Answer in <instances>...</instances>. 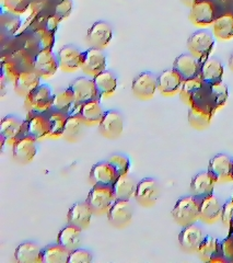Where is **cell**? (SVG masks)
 I'll use <instances>...</instances> for the list:
<instances>
[{"instance_id":"obj_42","label":"cell","mask_w":233,"mask_h":263,"mask_svg":"<svg viewBox=\"0 0 233 263\" xmlns=\"http://www.w3.org/2000/svg\"><path fill=\"white\" fill-rule=\"evenodd\" d=\"M107 161H109L114 167V169L116 170V172H118L119 176L128 174L129 168H130V161L125 155L115 154V155L111 156V157L107 159Z\"/></svg>"},{"instance_id":"obj_25","label":"cell","mask_w":233,"mask_h":263,"mask_svg":"<svg viewBox=\"0 0 233 263\" xmlns=\"http://www.w3.org/2000/svg\"><path fill=\"white\" fill-rule=\"evenodd\" d=\"M224 68L222 63L218 60L211 57L203 62L201 68V77L206 85H215L222 81Z\"/></svg>"},{"instance_id":"obj_31","label":"cell","mask_w":233,"mask_h":263,"mask_svg":"<svg viewBox=\"0 0 233 263\" xmlns=\"http://www.w3.org/2000/svg\"><path fill=\"white\" fill-rule=\"evenodd\" d=\"M87 122L82 119L79 113L69 115L67 121H66L65 128L63 132L62 137L67 139L68 142H76L81 137L85 130V126Z\"/></svg>"},{"instance_id":"obj_2","label":"cell","mask_w":233,"mask_h":263,"mask_svg":"<svg viewBox=\"0 0 233 263\" xmlns=\"http://www.w3.org/2000/svg\"><path fill=\"white\" fill-rule=\"evenodd\" d=\"M115 201L116 197L113 191V186L101 184H94L86 200L91 209L98 213H107Z\"/></svg>"},{"instance_id":"obj_39","label":"cell","mask_w":233,"mask_h":263,"mask_svg":"<svg viewBox=\"0 0 233 263\" xmlns=\"http://www.w3.org/2000/svg\"><path fill=\"white\" fill-rule=\"evenodd\" d=\"M76 103V98L70 88L63 90L54 97L53 111H58L67 114L71 106Z\"/></svg>"},{"instance_id":"obj_48","label":"cell","mask_w":233,"mask_h":263,"mask_svg":"<svg viewBox=\"0 0 233 263\" xmlns=\"http://www.w3.org/2000/svg\"><path fill=\"white\" fill-rule=\"evenodd\" d=\"M4 2L8 7V9H9V11L16 14L24 12L29 7L28 0H4Z\"/></svg>"},{"instance_id":"obj_28","label":"cell","mask_w":233,"mask_h":263,"mask_svg":"<svg viewBox=\"0 0 233 263\" xmlns=\"http://www.w3.org/2000/svg\"><path fill=\"white\" fill-rule=\"evenodd\" d=\"M138 182L128 174L119 176L118 180L113 184V191L116 200L130 201L131 197H135Z\"/></svg>"},{"instance_id":"obj_47","label":"cell","mask_w":233,"mask_h":263,"mask_svg":"<svg viewBox=\"0 0 233 263\" xmlns=\"http://www.w3.org/2000/svg\"><path fill=\"white\" fill-rule=\"evenodd\" d=\"M220 219L222 220V224L231 228L233 226V200L228 201L226 204L222 205V213Z\"/></svg>"},{"instance_id":"obj_52","label":"cell","mask_w":233,"mask_h":263,"mask_svg":"<svg viewBox=\"0 0 233 263\" xmlns=\"http://www.w3.org/2000/svg\"><path fill=\"white\" fill-rule=\"evenodd\" d=\"M181 2L183 3V4H185L186 6H189V7H193L196 3H197V0H181Z\"/></svg>"},{"instance_id":"obj_54","label":"cell","mask_w":233,"mask_h":263,"mask_svg":"<svg viewBox=\"0 0 233 263\" xmlns=\"http://www.w3.org/2000/svg\"><path fill=\"white\" fill-rule=\"evenodd\" d=\"M229 229H230V234H231V235H233V226H232L231 228H229Z\"/></svg>"},{"instance_id":"obj_35","label":"cell","mask_w":233,"mask_h":263,"mask_svg":"<svg viewBox=\"0 0 233 263\" xmlns=\"http://www.w3.org/2000/svg\"><path fill=\"white\" fill-rule=\"evenodd\" d=\"M70 251L57 243L47 246L42 251V263H68Z\"/></svg>"},{"instance_id":"obj_5","label":"cell","mask_w":233,"mask_h":263,"mask_svg":"<svg viewBox=\"0 0 233 263\" xmlns=\"http://www.w3.org/2000/svg\"><path fill=\"white\" fill-rule=\"evenodd\" d=\"M134 208L127 200H116L107 211V219L114 227L124 228L131 223Z\"/></svg>"},{"instance_id":"obj_21","label":"cell","mask_w":233,"mask_h":263,"mask_svg":"<svg viewBox=\"0 0 233 263\" xmlns=\"http://www.w3.org/2000/svg\"><path fill=\"white\" fill-rule=\"evenodd\" d=\"M189 19L199 27L210 26L216 20L213 5L207 0L197 2L193 7H190Z\"/></svg>"},{"instance_id":"obj_26","label":"cell","mask_w":233,"mask_h":263,"mask_svg":"<svg viewBox=\"0 0 233 263\" xmlns=\"http://www.w3.org/2000/svg\"><path fill=\"white\" fill-rule=\"evenodd\" d=\"M41 76L34 70H22L14 82L15 92L21 97L27 98L33 90L36 89L41 84Z\"/></svg>"},{"instance_id":"obj_41","label":"cell","mask_w":233,"mask_h":263,"mask_svg":"<svg viewBox=\"0 0 233 263\" xmlns=\"http://www.w3.org/2000/svg\"><path fill=\"white\" fill-rule=\"evenodd\" d=\"M210 96L212 99V103L216 109L221 108L227 102L229 97V90L224 82L220 81L218 84L210 86Z\"/></svg>"},{"instance_id":"obj_34","label":"cell","mask_w":233,"mask_h":263,"mask_svg":"<svg viewBox=\"0 0 233 263\" xmlns=\"http://www.w3.org/2000/svg\"><path fill=\"white\" fill-rule=\"evenodd\" d=\"M105 111L103 110L101 103L99 100L88 101L80 104L79 114L82 119L87 122V124H93V123H100L102 120Z\"/></svg>"},{"instance_id":"obj_32","label":"cell","mask_w":233,"mask_h":263,"mask_svg":"<svg viewBox=\"0 0 233 263\" xmlns=\"http://www.w3.org/2000/svg\"><path fill=\"white\" fill-rule=\"evenodd\" d=\"M212 118V111L204 109L195 102L189 105L188 122L189 124L197 129H205L209 126Z\"/></svg>"},{"instance_id":"obj_18","label":"cell","mask_w":233,"mask_h":263,"mask_svg":"<svg viewBox=\"0 0 233 263\" xmlns=\"http://www.w3.org/2000/svg\"><path fill=\"white\" fill-rule=\"evenodd\" d=\"M94 211L87 202L74 203L67 214L68 224L81 228L82 230L90 226Z\"/></svg>"},{"instance_id":"obj_7","label":"cell","mask_w":233,"mask_h":263,"mask_svg":"<svg viewBox=\"0 0 233 263\" xmlns=\"http://www.w3.org/2000/svg\"><path fill=\"white\" fill-rule=\"evenodd\" d=\"M58 68H60V64L52 48L40 49L33 61V70L41 77H51Z\"/></svg>"},{"instance_id":"obj_12","label":"cell","mask_w":233,"mask_h":263,"mask_svg":"<svg viewBox=\"0 0 233 263\" xmlns=\"http://www.w3.org/2000/svg\"><path fill=\"white\" fill-rule=\"evenodd\" d=\"M85 52L73 45H65L57 54L60 68L65 71H74L81 68Z\"/></svg>"},{"instance_id":"obj_24","label":"cell","mask_w":233,"mask_h":263,"mask_svg":"<svg viewBox=\"0 0 233 263\" xmlns=\"http://www.w3.org/2000/svg\"><path fill=\"white\" fill-rule=\"evenodd\" d=\"M24 124H26V122L12 117V115L5 117L2 121V124H0V135H2L3 141H11L14 143L16 139L23 136Z\"/></svg>"},{"instance_id":"obj_50","label":"cell","mask_w":233,"mask_h":263,"mask_svg":"<svg viewBox=\"0 0 233 263\" xmlns=\"http://www.w3.org/2000/svg\"><path fill=\"white\" fill-rule=\"evenodd\" d=\"M221 253L224 258L230 259L233 257V241L230 238H227L220 243Z\"/></svg>"},{"instance_id":"obj_36","label":"cell","mask_w":233,"mask_h":263,"mask_svg":"<svg viewBox=\"0 0 233 263\" xmlns=\"http://www.w3.org/2000/svg\"><path fill=\"white\" fill-rule=\"evenodd\" d=\"M203 84H204V81H203L201 75L183 81L182 88L180 90V95H181L182 100L184 101L186 104L192 105L195 101L194 99H195L197 92L202 89Z\"/></svg>"},{"instance_id":"obj_29","label":"cell","mask_w":233,"mask_h":263,"mask_svg":"<svg viewBox=\"0 0 233 263\" xmlns=\"http://www.w3.org/2000/svg\"><path fill=\"white\" fill-rule=\"evenodd\" d=\"M42 251L43 249L37 243L26 241L15 249L14 258L19 263H37L42 262Z\"/></svg>"},{"instance_id":"obj_51","label":"cell","mask_w":233,"mask_h":263,"mask_svg":"<svg viewBox=\"0 0 233 263\" xmlns=\"http://www.w3.org/2000/svg\"><path fill=\"white\" fill-rule=\"evenodd\" d=\"M61 21H62V19L57 14H55V13L51 14L46 20V29L48 31H51L52 33H55L58 28V24H60Z\"/></svg>"},{"instance_id":"obj_53","label":"cell","mask_w":233,"mask_h":263,"mask_svg":"<svg viewBox=\"0 0 233 263\" xmlns=\"http://www.w3.org/2000/svg\"><path fill=\"white\" fill-rule=\"evenodd\" d=\"M229 67H230V69L233 71V53L230 55V59H229Z\"/></svg>"},{"instance_id":"obj_9","label":"cell","mask_w":233,"mask_h":263,"mask_svg":"<svg viewBox=\"0 0 233 263\" xmlns=\"http://www.w3.org/2000/svg\"><path fill=\"white\" fill-rule=\"evenodd\" d=\"M208 171L218 182L233 181V159L226 154L216 155L208 164Z\"/></svg>"},{"instance_id":"obj_46","label":"cell","mask_w":233,"mask_h":263,"mask_svg":"<svg viewBox=\"0 0 233 263\" xmlns=\"http://www.w3.org/2000/svg\"><path fill=\"white\" fill-rule=\"evenodd\" d=\"M93 260L92 253L86 249L77 248L70 251L68 263H90Z\"/></svg>"},{"instance_id":"obj_55","label":"cell","mask_w":233,"mask_h":263,"mask_svg":"<svg viewBox=\"0 0 233 263\" xmlns=\"http://www.w3.org/2000/svg\"><path fill=\"white\" fill-rule=\"evenodd\" d=\"M232 200H233V194H232Z\"/></svg>"},{"instance_id":"obj_1","label":"cell","mask_w":233,"mask_h":263,"mask_svg":"<svg viewBox=\"0 0 233 263\" xmlns=\"http://www.w3.org/2000/svg\"><path fill=\"white\" fill-rule=\"evenodd\" d=\"M201 216V199L195 195L183 196L172 210V217L182 227L195 224Z\"/></svg>"},{"instance_id":"obj_20","label":"cell","mask_w":233,"mask_h":263,"mask_svg":"<svg viewBox=\"0 0 233 263\" xmlns=\"http://www.w3.org/2000/svg\"><path fill=\"white\" fill-rule=\"evenodd\" d=\"M49 121L46 115L42 113L31 112L29 119L24 124L23 136H32L35 139H41L49 135Z\"/></svg>"},{"instance_id":"obj_43","label":"cell","mask_w":233,"mask_h":263,"mask_svg":"<svg viewBox=\"0 0 233 263\" xmlns=\"http://www.w3.org/2000/svg\"><path fill=\"white\" fill-rule=\"evenodd\" d=\"M12 61L18 66L21 71L33 70V61H34V59H32L27 51H18L13 53Z\"/></svg>"},{"instance_id":"obj_4","label":"cell","mask_w":233,"mask_h":263,"mask_svg":"<svg viewBox=\"0 0 233 263\" xmlns=\"http://www.w3.org/2000/svg\"><path fill=\"white\" fill-rule=\"evenodd\" d=\"M54 95L47 85H40L26 98V105L31 112L44 114L53 109Z\"/></svg>"},{"instance_id":"obj_15","label":"cell","mask_w":233,"mask_h":263,"mask_svg":"<svg viewBox=\"0 0 233 263\" xmlns=\"http://www.w3.org/2000/svg\"><path fill=\"white\" fill-rule=\"evenodd\" d=\"M36 139L32 136H21L13 143L12 155L20 163H29L36 155Z\"/></svg>"},{"instance_id":"obj_44","label":"cell","mask_w":233,"mask_h":263,"mask_svg":"<svg viewBox=\"0 0 233 263\" xmlns=\"http://www.w3.org/2000/svg\"><path fill=\"white\" fill-rule=\"evenodd\" d=\"M2 70H3V73L2 76L9 82H15L16 78H18L19 73H20V69L18 66L15 65V63L12 61V60H9V61H4L3 64H2Z\"/></svg>"},{"instance_id":"obj_40","label":"cell","mask_w":233,"mask_h":263,"mask_svg":"<svg viewBox=\"0 0 233 263\" xmlns=\"http://www.w3.org/2000/svg\"><path fill=\"white\" fill-rule=\"evenodd\" d=\"M68 117L69 114L58 111H53L48 115L47 118L49 121V128H51L49 129V136L57 137L63 135L66 121H67Z\"/></svg>"},{"instance_id":"obj_30","label":"cell","mask_w":233,"mask_h":263,"mask_svg":"<svg viewBox=\"0 0 233 263\" xmlns=\"http://www.w3.org/2000/svg\"><path fill=\"white\" fill-rule=\"evenodd\" d=\"M82 229L68 224L63 228L57 236V243L64 246L66 249L72 251L77 249L81 245Z\"/></svg>"},{"instance_id":"obj_14","label":"cell","mask_w":233,"mask_h":263,"mask_svg":"<svg viewBox=\"0 0 233 263\" xmlns=\"http://www.w3.org/2000/svg\"><path fill=\"white\" fill-rule=\"evenodd\" d=\"M81 69L88 75L96 76L106 69V56L101 48L91 47L85 52Z\"/></svg>"},{"instance_id":"obj_23","label":"cell","mask_w":233,"mask_h":263,"mask_svg":"<svg viewBox=\"0 0 233 263\" xmlns=\"http://www.w3.org/2000/svg\"><path fill=\"white\" fill-rule=\"evenodd\" d=\"M217 182V179H216L208 170L199 172V174H197L192 179V182H190V191H192L193 195L202 200L203 197L212 194L215 185Z\"/></svg>"},{"instance_id":"obj_6","label":"cell","mask_w":233,"mask_h":263,"mask_svg":"<svg viewBox=\"0 0 233 263\" xmlns=\"http://www.w3.org/2000/svg\"><path fill=\"white\" fill-rule=\"evenodd\" d=\"M69 88L72 90L74 98H76V103L79 104V106L85 102L99 100L101 98L96 89L94 80L87 77L76 78L71 82Z\"/></svg>"},{"instance_id":"obj_49","label":"cell","mask_w":233,"mask_h":263,"mask_svg":"<svg viewBox=\"0 0 233 263\" xmlns=\"http://www.w3.org/2000/svg\"><path fill=\"white\" fill-rule=\"evenodd\" d=\"M72 7H73L72 0H62V2L55 8V14L60 16L62 20L68 18L69 14L72 11Z\"/></svg>"},{"instance_id":"obj_16","label":"cell","mask_w":233,"mask_h":263,"mask_svg":"<svg viewBox=\"0 0 233 263\" xmlns=\"http://www.w3.org/2000/svg\"><path fill=\"white\" fill-rule=\"evenodd\" d=\"M201 62L192 54H182L173 63V69L177 70L184 80L201 75Z\"/></svg>"},{"instance_id":"obj_33","label":"cell","mask_w":233,"mask_h":263,"mask_svg":"<svg viewBox=\"0 0 233 263\" xmlns=\"http://www.w3.org/2000/svg\"><path fill=\"white\" fill-rule=\"evenodd\" d=\"M98 91L101 97L111 96L118 88V78L110 70H103L93 77Z\"/></svg>"},{"instance_id":"obj_11","label":"cell","mask_w":233,"mask_h":263,"mask_svg":"<svg viewBox=\"0 0 233 263\" xmlns=\"http://www.w3.org/2000/svg\"><path fill=\"white\" fill-rule=\"evenodd\" d=\"M131 90L140 99H150L158 90V77L150 71L140 72L132 80Z\"/></svg>"},{"instance_id":"obj_27","label":"cell","mask_w":233,"mask_h":263,"mask_svg":"<svg viewBox=\"0 0 233 263\" xmlns=\"http://www.w3.org/2000/svg\"><path fill=\"white\" fill-rule=\"evenodd\" d=\"M222 213V205L220 204L218 197H216L213 194L207 195L201 200V216L199 219H202L205 223H213L221 217Z\"/></svg>"},{"instance_id":"obj_45","label":"cell","mask_w":233,"mask_h":263,"mask_svg":"<svg viewBox=\"0 0 233 263\" xmlns=\"http://www.w3.org/2000/svg\"><path fill=\"white\" fill-rule=\"evenodd\" d=\"M35 39L37 40L40 49L52 48L54 44V33L47 29H37L35 31Z\"/></svg>"},{"instance_id":"obj_8","label":"cell","mask_w":233,"mask_h":263,"mask_svg":"<svg viewBox=\"0 0 233 263\" xmlns=\"http://www.w3.org/2000/svg\"><path fill=\"white\" fill-rule=\"evenodd\" d=\"M160 196V186L158 181L152 178H145L139 181L135 199L143 206H152Z\"/></svg>"},{"instance_id":"obj_17","label":"cell","mask_w":233,"mask_h":263,"mask_svg":"<svg viewBox=\"0 0 233 263\" xmlns=\"http://www.w3.org/2000/svg\"><path fill=\"white\" fill-rule=\"evenodd\" d=\"M205 237L203 229L195 224H192L182 229L179 235V242L185 251L197 252Z\"/></svg>"},{"instance_id":"obj_13","label":"cell","mask_w":233,"mask_h":263,"mask_svg":"<svg viewBox=\"0 0 233 263\" xmlns=\"http://www.w3.org/2000/svg\"><path fill=\"white\" fill-rule=\"evenodd\" d=\"M113 37V29L105 21H96L88 31L87 40L92 47L104 48L110 44Z\"/></svg>"},{"instance_id":"obj_38","label":"cell","mask_w":233,"mask_h":263,"mask_svg":"<svg viewBox=\"0 0 233 263\" xmlns=\"http://www.w3.org/2000/svg\"><path fill=\"white\" fill-rule=\"evenodd\" d=\"M219 251H221L219 241L211 236H206L201 246H199L197 253L204 261L210 262L212 259L219 256Z\"/></svg>"},{"instance_id":"obj_10","label":"cell","mask_w":233,"mask_h":263,"mask_svg":"<svg viewBox=\"0 0 233 263\" xmlns=\"http://www.w3.org/2000/svg\"><path fill=\"white\" fill-rule=\"evenodd\" d=\"M124 129V118L116 110L106 111L99 123V130L104 137L114 139L121 136Z\"/></svg>"},{"instance_id":"obj_37","label":"cell","mask_w":233,"mask_h":263,"mask_svg":"<svg viewBox=\"0 0 233 263\" xmlns=\"http://www.w3.org/2000/svg\"><path fill=\"white\" fill-rule=\"evenodd\" d=\"M215 35L221 40H230L233 37V14L226 13L216 18L212 23Z\"/></svg>"},{"instance_id":"obj_19","label":"cell","mask_w":233,"mask_h":263,"mask_svg":"<svg viewBox=\"0 0 233 263\" xmlns=\"http://www.w3.org/2000/svg\"><path fill=\"white\" fill-rule=\"evenodd\" d=\"M119 174L109 161L98 162L90 170V180L93 184L113 186Z\"/></svg>"},{"instance_id":"obj_3","label":"cell","mask_w":233,"mask_h":263,"mask_svg":"<svg viewBox=\"0 0 233 263\" xmlns=\"http://www.w3.org/2000/svg\"><path fill=\"white\" fill-rule=\"evenodd\" d=\"M215 46V39L210 32L199 30L194 32L187 40L188 51L199 61H206Z\"/></svg>"},{"instance_id":"obj_22","label":"cell","mask_w":233,"mask_h":263,"mask_svg":"<svg viewBox=\"0 0 233 263\" xmlns=\"http://www.w3.org/2000/svg\"><path fill=\"white\" fill-rule=\"evenodd\" d=\"M183 81H184V79L173 68L163 70L158 76V90L164 96L176 95L180 92Z\"/></svg>"}]
</instances>
